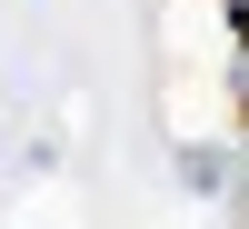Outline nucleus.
<instances>
[{"mask_svg": "<svg viewBox=\"0 0 249 229\" xmlns=\"http://www.w3.org/2000/svg\"><path fill=\"white\" fill-rule=\"evenodd\" d=\"M170 170H179V190H199V199H230V190H239V159L219 150V140H179Z\"/></svg>", "mask_w": 249, "mask_h": 229, "instance_id": "nucleus-1", "label": "nucleus"}, {"mask_svg": "<svg viewBox=\"0 0 249 229\" xmlns=\"http://www.w3.org/2000/svg\"><path fill=\"white\" fill-rule=\"evenodd\" d=\"M219 80H230V110H239V120H249V30H239V40H230V60H219Z\"/></svg>", "mask_w": 249, "mask_h": 229, "instance_id": "nucleus-2", "label": "nucleus"}, {"mask_svg": "<svg viewBox=\"0 0 249 229\" xmlns=\"http://www.w3.org/2000/svg\"><path fill=\"white\" fill-rule=\"evenodd\" d=\"M219 20H230V40H239L249 30V0H219Z\"/></svg>", "mask_w": 249, "mask_h": 229, "instance_id": "nucleus-3", "label": "nucleus"}]
</instances>
